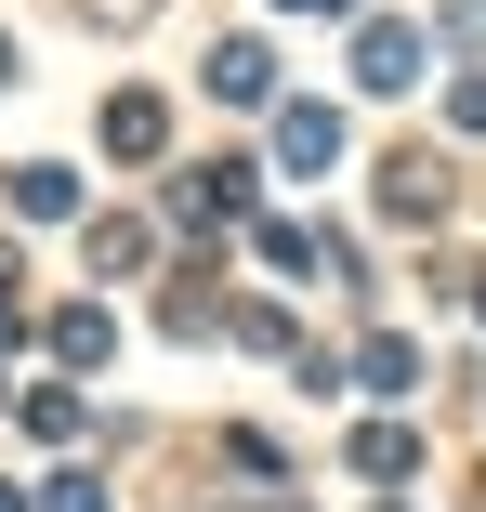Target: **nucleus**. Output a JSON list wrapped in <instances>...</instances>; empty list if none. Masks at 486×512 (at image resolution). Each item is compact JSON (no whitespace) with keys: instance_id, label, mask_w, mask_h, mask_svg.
Listing matches in <instances>:
<instances>
[{"instance_id":"f257e3e1","label":"nucleus","mask_w":486,"mask_h":512,"mask_svg":"<svg viewBox=\"0 0 486 512\" xmlns=\"http://www.w3.org/2000/svg\"><path fill=\"white\" fill-rule=\"evenodd\" d=\"M355 79H368V92H408V79H421V27H395V14H381V27L355 40Z\"/></svg>"},{"instance_id":"f03ea898","label":"nucleus","mask_w":486,"mask_h":512,"mask_svg":"<svg viewBox=\"0 0 486 512\" xmlns=\"http://www.w3.org/2000/svg\"><path fill=\"white\" fill-rule=\"evenodd\" d=\"M171 211H184V224H237V211H250V171H184Z\"/></svg>"},{"instance_id":"7ed1b4c3","label":"nucleus","mask_w":486,"mask_h":512,"mask_svg":"<svg viewBox=\"0 0 486 512\" xmlns=\"http://www.w3.org/2000/svg\"><path fill=\"white\" fill-rule=\"evenodd\" d=\"M276 158H289V171H329V158H342V119H329V106H289V119H276Z\"/></svg>"},{"instance_id":"20e7f679","label":"nucleus","mask_w":486,"mask_h":512,"mask_svg":"<svg viewBox=\"0 0 486 512\" xmlns=\"http://www.w3.org/2000/svg\"><path fill=\"white\" fill-rule=\"evenodd\" d=\"M14 211H27V224H66V211H79V171H53V158L14 171Z\"/></svg>"},{"instance_id":"39448f33","label":"nucleus","mask_w":486,"mask_h":512,"mask_svg":"<svg viewBox=\"0 0 486 512\" xmlns=\"http://www.w3.org/2000/svg\"><path fill=\"white\" fill-rule=\"evenodd\" d=\"M158 132H171L158 92H119V106H106V145H119V158H158Z\"/></svg>"},{"instance_id":"423d86ee","label":"nucleus","mask_w":486,"mask_h":512,"mask_svg":"<svg viewBox=\"0 0 486 512\" xmlns=\"http://www.w3.org/2000/svg\"><path fill=\"white\" fill-rule=\"evenodd\" d=\"M408 460H421V434H408V421H368V434H355V473H381V486H395Z\"/></svg>"},{"instance_id":"0eeeda50","label":"nucleus","mask_w":486,"mask_h":512,"mask_svg":"<svg viewBox=\"0 0 486 512\" xmlns=\"http://www.w3.org/2000/svg\"><path fill=\"white\" fill-rule=\"evenodd\" d=\"M263 79H276V66H263V40H211V92H237V106H250Z\"/></svg>"},{"instance_id":"6e6552de","label":"nucleus","mask_w":486,"mask_h":512,"mask_svg":"<svg viewBox=\"0 0 486 512\" xmlns=\"http://www.w3.org/2000/svg\"><path fill=\"white\" fill-rule=\"evenodd\" d=\"M381 211L421 224V211H434V171H421V158H381Z\"/></svg>"},{"instance_id":"1a4fd4ad","label":"nucleus","mask_w":486,"mask_h":512,"mask_svg":"<svg viewBox=\"0 0 486 512\" xmlns=\"http://www.w3.org/2000/svg\"><path fill=\"white\" fill-rule=\"evenodd\" d=\"M145 250H158L145 224H106V237H92V276H145Z\"/></svg>"},{"instance_id":"9d476101","label":"nucleus","mask_w":486,"mask_h":512,"mask_svg":"<svg viewBox=\"0 0 486 512\" xmlns=\"http://www.w3.org/2000/svg\"><path fill=\"white\" fill-rule=\"evenodd\" d=\"M40 512H106V486H92V473H53V499Z\"/></svg>"},{"instance_id":"9b49d317","label":"nucleus","mask_w":486,"mask_h":512,"mask_svg":"<svg viewBox=\"0 0 486 512\" xmlns=\"http://www.w3.org/2000/svg\"><path fill=\"white\" fill-rule=\"evenodd\" d=\"M447 40H460V53H486V0H447Z\"/></svg>"},{"instance_id":"f8f14e48","label":"nucleus","mask_w":486,"mask_h":512,"mask_svg":"<svg viewBox=\"0 0 486 512\" xmlns=\"http://www.w3.org/2000/svg\"><path fill=\"white\" fill-rule=\"evenodd\" d=\"M447 132H486V79H460V92H447Z\"/></svg>"},{"instance_id":"ddd939ff","label":"nucleus","mask_w":486,"mask_h":512,"mask_svg":"<svg viewBox=\"0 0 486 512\" xmlns=\"http://www.w3.org/2000/svg\"><path fill=\"white\" fill-rule=\"evenodd\" d=\"M79 14H92V27H145L158 0H79Z\"/></svg>"},{"instance_id":"4468645a","label":"nucleus","mask_w":486,"mask_h":512,"mask_svg":"<svg viewBox=\"0 0 486 512\" xmlns=\"http://www.w3.org/2000/svg\"><path fill=\"white\" fill-rule=\"evenodd\" d=\"M289 14H342V0H289Z\"/></svg>"},{"instance_id":"2eb2a0df","label":"nucleus","mask_w":486,"mask_h":512,"mask_svg":"<svg viewBox=\"0 0 486 512\" xmlns=\"http://www.w3.org/2000/svg\"><path fill=\"white\" fill-rule=\"evenodd\" d=\"M0 79H14V40H0Z\"/></svg>"},{"instance_id":"dca6fc26","label":"nucleus","mask_w":486,"mask_h":512,"mask_svg":"<svg viewBox=\"0 0 486 512\" xmlns=\"http://www.w3.org/2000/svg\"><path fill=\"white\" fill-rule=\"evenodd\" d=\"M473 316H486V276H473Z\"/></svg>"}]
</instances>
